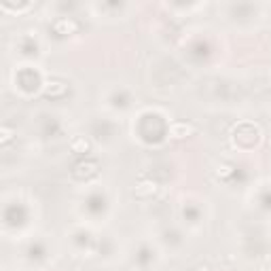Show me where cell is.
<instances>
[{"instance_id": "1", "label": "cell", "mask_w": 271, "mask_h": 271, "mask_svg": "<svg viewBox=\"0 0 271 271\" xmlns=\"http://www.w3.org/2000/svg\"><path fill=\"white\" fill-rule=\"evenodd\" d=\"M195 134V125L191 123H184V121H178V123H172L170 125V136L174 140H182V138H188V136Z\"/></svg>"}, {"instance_id": "2", "label": "cell", "mask_w": 271, "mask_h": 271, "mask_svg": "<svg viewBox=\"0 0 271 271\" xmlns=\"http://www.w3.org/2000/svg\"><path fill=\"white\" fill-rule=\"evenodd\" d=\"M53 28H56V32H58V34L66 36V34H74V32L78 30V26H76V22L66 20V17H60V20H58L56 24H53Z\"/></svg>"}, {"instance_id": "3", "label": "cell", "mask_w": 271, "mask_h": 271, "mask_svg": "<svg viewBox=\"0 0 271 271\" xmlns=\"http://www.w3.org/2000/svg\"><path fill=\"white\" fill-rule=\"evenodd\" d=\"M92 148V142H89L85 136H76V138L70 140V150L72 152H78V155H83V152H89Z\"/></svg>"}, {"instance_id": "4", "label": "cell", "mask_w": 271, "mask_h": 271, "mask_svg": "<svg viewBox=\"0 0 271 271\" xmlns=\"http://www.w3.org/2000/svg\"><path fill=\"white\" fill-rule=\"evenodd\" d=\"M157 191V184L150 182V180H142V182H138V186H136V195L138 197H148Z\"/></svg>"}, {"instance_id": "5", "label": "cell", "mask_w": 271, "mask_h": 271, "mask_svg": "<svg viewBox=\"0 0 271 271\" xmlns=\"http://www.w3.org/2000/svg\"><path fill=\"white\" fill-rule=\"evenodd\" d=\"M13 132L11 130H8V128H2V130H0V142H2V144H6L8 140H11L13 138V136H11Z\"/></svg>"}]
</instances>
